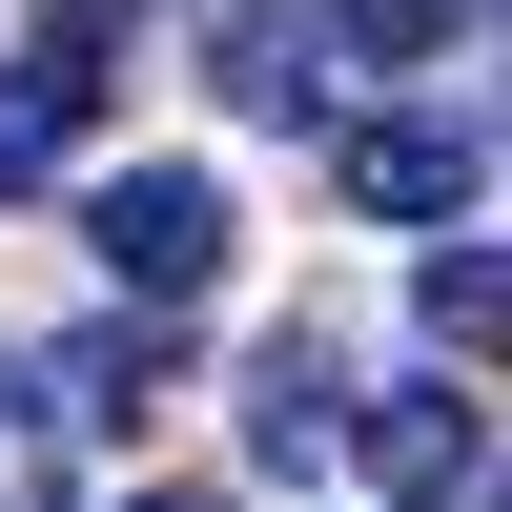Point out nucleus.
Segmentation results:
<instances>
[{
	"label": "nucleus",
	"instance_id": "1",
	"mask_svg": "<svg viewBox=\"0 0 512 512\" xmlns=\"http://www.w3.org/2000/svg\"><path fill=\"white\" fill-rule=\"evenodd\" d=\"M82 246H103L123 308H205L246 226H226V185H205V164H103V185H82Z\"/></svg>",
	"mask_w": 512,
	"mask_h": 512
},
{
	"label": "nucleus",
	"instance_id": "2",
	"mask_svg": "<svg viewBox=\"0 0 512 512\" xmlns=\"http://www.w3.org/2000/svg\"><path fill=\"white\" fill-rule=\"evenodd\" d=\"M349 472L390 492V512H472L492 492V410H472V369H390V390H349Z\"/></svg>",
	"mask_w": 512,
	"mask_h": 512
},
{
	"label": "nucleus",
	"instance_id": "3",
	"mask_svg": "<svg viewBox=\"0 0 512 512\" xmlns=\"http://www.w3.org/2000/svg\"><path fill=\"white\" fill-rule=\"evenodd\" d=\"M328 164H349V205H369V226H472V185H492V144H472L451 103H390V123H349Z\"/></svg>",
	"mask_w": 512,
	"mask_h": 512
},
{
	"label": "nucleus",
	"instance_id": "4",
	"mask_svg": "<svg viewBox=\"0 0 512 512\" xmlns=\"http://www.w3.org/2000/svg\"><path fill=\"white\" fill-rule=\"evenodd\" d=\"M328 62H349V41H328L308 0H205V82H226L246 123H308V103H328Z\"/></svg>",
	"mask_w": 512,
	"mask_h": 512
},
{
	"label": "nucleus",
	"instance_id": "5",
	"mask_svg": "<svg viewBox=\"0 0 512 512\" xmlns=\"http://www.w3.org/2000/svg\"><path fill=\"white\" fill-rule=\"evenodd\" d=\"M328 451H349V369H328V328L246 349V472H328Z\"/></svg>",
	"mask_w": 512,
	"mask_h": 512
},
{
	"label": "nucleus",
	"instance_id": "6",
	"mask_svg": "<svg viewBox=\"0 0 512 512\" xmlns=\"http://www.w3.org/2000/svg\"><path fill=\"white\" fill-rule=\"evenodd\" d=\"M164 328H185V308H103V328H62V349H41V390H82V431H123V410L164 390Z\"/></svg>",
	"mask_w": 512,
	"mask_h": 512
},
{
	"label": "nucleus",
	"instance_id": "7",
	"mask_svg": "<svg viewBox=\"0 0 512 512\" xmlns=\"http://www.w3.org/2000/svg\"><path fill=\"white\" fill-rule=\"evenodd\" d=\"M82 103H103V62H62V41H41V62H0V205L82 144Z\"/></svg>",
	"mask_w": 512,
	"mask_h": 512
},
{
	"label": "nucleus",
	"instance_id": "8",
	"mask_svg": "<svg viewBox=\"0 0 512 512\" xmlns=\"http://www.w3.org/2000/svg\"><path fill=\"white\" fill-rule=\"evenodd\" d=\"M410 308H431L451 369H492V349H512V246H431V287H410Z\"/></svg>",
	"mask_w": 512,
	"mask_h": 512
},
{
	"label": "nucleus",
	"instance_id": "9",
	"mask_svg": "<svg viewBox=\"0 0 512 512\" xmlns=\"http://www.w3.org/2000/svg\"><path fill=\"white\" fill-rule=\"evenodd\" d=\"M62 431H82V410H41V369H0V512H62V492H82Z\"/></svg>",
	"mask_w": 512,
	"mask_h": 512
},
{
	"label": "nucleus",
	"instance_id": "10",
	"mask_svg": "<svg viewBox=\"0 0 512 512\" xmlns=\"http://www.w3.org/2000/svg\"><path fill=\"white\" fill-rule=\"evenodd\" d=\"M328 41H369V62H431V41H451V0H328Z\"/></svg>",
	"mask_w": 512,
	"mask_h": 512
},
{
	"label": "nucleus",
	"instance_id": "11",
	"mask_svg": "<svg viewBox=\"0 0 512 512\" xmlns=\"http://www.w3.org/2000/svg\"><path fill=\"white\" fill-rule=\"evenodd\" d=\"M103 21H123V0H62V62H103Z\"/></svg>",
	"mask_w": 512,
	"mask_h": 512
},
{
	"label": "nucleus",
	"instance_id": "12",
	"mask_svg": "<svg viewBox=\"0 0 512 512\" xmlns=\"http://www.w3.org/2000/svg\"><path fill=\"white\" fill-rule=\"evenodd\" d=\"M123 512H226V492H123Z\"/></svg>",
	"mask_w": 512,
	"mask_h": 512
},
{
	"label": "nucleus",
	"instance_id": "13",
	"mask_svg": "<svg viewBox=\"0 0 512 512\" xmlns=\"http://www.w3.org/2000/svg\"><path fill=\"white\" fill-rule=\"evenodd\" d=\"M472 512H512V472H492V492H472Z\"/></svg>",
	"mask_w": 512,
	"mask_h": 512
}]
</instances>
